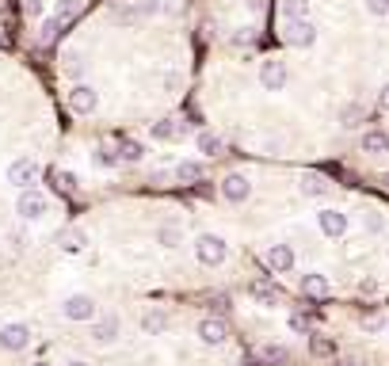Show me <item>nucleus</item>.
<instances>
[{"mask_svg":"<svg viewBox=\"0 0 389 366\" xmlns=\"http://www.w3.org/2000/svg\"><path fill=\"white\" fill-rule=\"evenodd\" d=\"M195 260L207 263V267H222V263L229 260V244L218 233H199L195 236Z\"/></svg>","mask_w":389,"mask_h":366,"instance_id":"obj_1","label":"nucleus"},{"mask_svg":"<svg viewBox=\"0 0 389 366\" xmlns=\"http://www.w3.org/2000/svg\"><path fill=\"white\" fill-rule=\"evenodd\" d=\"M286 84H290L286 61H279V57H267V61H260V88H264V92H282Z\"/></svg>","mask_w":389,"mask_h":366,"instance_id":"obj_2","label":"nucleus"},{"mask_svg":"<svg viewBox=\"0 0 389 366\" xmlns=\"http://www.w3.org/2000/svg\"><path fill=\"white\" fill-rule=\"evenodd\" d=\"M282 39H286L294 50H309L317 42V23H313V19H286Z\"/></svg>","mask_w":389,"mask_h":366,"instance_id":"obj_3","label":"nucleus"},{"mask_svg":"<svg viewBox=\"0 0 389 366\" xmlns=\"http://www.w3.org/2000/svg\"><path fill=\"white\" fill-rule=\"evenodd\" d=\"M8 183L19 191H31L34 183H39V164L31 161V156H19V161L8 164Z\"/></svg>","mask_w":389,"mask_h":366,"instance_id":"obj_4","label":"nucleus"},{"mask_svg":"<svg viewBox=\"0 0 389 366\" xmlns=\"http://www.w3.org/2000/svg\"><path fill=\"white\" fill-rule=\"evenodd\" d=\"M96 107H100V92L92 84H73L69 88V111L73 114H96Z\"/></svg>","mask_w":389,"mask_h":366,"instance_id":"obj_5","label":"nucleus"},{"mask_svg":"<svg viewBox=\"0 0 389 366\" xmlns=\"http://www.w3.org/2000/svg\"><path fill=\"white\" fill-rule=\"evenodd\" d=\"M61 313H65L69 321H92L96 317V298H92V294H69L65 301H61Z\"/></svg>","mask_w":389,"mask_h":366,"instance_id":"obj_6","label":"nucleus"},{"mask_svg":"<svg viewBox=\"0 0 389 366\" xmlns=\"http://www.w3.org/2000/svg\"><path fill=\"white\" fill-rule=\"evenodd\" d=\"M249 195H252V183H249L244 172H229V176L222 179V199L225 203H249Z\"/></svg>","mask_w":389,"mask_h":366,"instance_id":"obj_7","label":"nucleus"},{"mask_svg":"<svg viewBox=\"0 0 389 366\" xmlns=\"http://www.w3.org/2000/svg\"><path fill=\"white\" fill-rule=\"evenodd\" d=\"M46 195H42V191H19V199H16V214L19 218H27V221H34V218H42V214H46Z\"/></svg>","mask_w":389,"mask_h":366,"instance_id":"obj_8","label":"nucleus"},{"mask_svg":"<svg viewBox=\"0 0 389 366\" xmlns=\"http://www.w3.org/2000/svg\"><path fill=\"white\" fill-rule=\"evenodd\" d=\"M54 244H58L61 252L76 256V252H84V248H88V233H84V229H76V225H65L58 236H54Z\"/></svg>","mask_w":389,"mask_h":366,"instance_id":"obj_9","label":"nucleus"},{"mask_svg":"<svg viewBox=\"0 0 389 366\" xmlns=\"http://www.w3.org/2000/svg\"><path fill=\"white\" fill-rule=\"evenodd\" d=\"M317 225H321L324 236H344L348 233V214H339V210H317Z\"/></svg>","mask_w":389,"mask_h":366,"instance_id":"obj_10","label":"nucleus"},{"mask_svg":"<svg viewBox=\"0 0 389 366\" xmlns=\"http://www.w3.org/2000/svg\"><path fill=\"white\" fill-rule=\"evenodd\" d=\"M118 328H123V321H118L115 313H107V317L96 321V328H92V340L100 343V347H111V343L118 340Z\"/></svg>","mask_w":389,"mask_h":366,"instance_id":"obj_11","label":"nucleus"},{"mask_svg":"<svg viewBox=\"0 0 389 366\" xmlns=\"http://www.w3.org/2000/svg\"><path fill=\"white\" fill-rule=\"evenodd\" d=\"M31 343V328L27 325H4L0 328V347L4 351H23Z\"/></svg>","mask_w":389,"mask_h":366,"instance_id":"obj_12","label":"nucleus"},{"mask_svg":"<svg viewBox=\"0 0 389 366\" xmlns=\"http://www.w3.org/2000/svg\"><path fill=\"white\" fill-rule=\"evenodd\" d=\"M267 267L279 271V275L294 271V248H290V244H271V248H267Z\"/></svg>","mask_w":389,"mask_h":366,"instance_id":"obj_13","label":"nucleus"},{"mask_svg":"<svg viewBox=\"0 0 389 366\" xmlns=\"http://www.w3.org/2000/svg\"><path fill=\"white\" fill-rule=\"evenodd\" d=\"M225 336H229V332H225V325H222L218 317H202V321H199V340H202V343L218 347V343H225Z\"/></svg>","mask_w":389,"mask_h":366,"instance_id":"obj_14","label":"nucleus"},{"mask_svg":"<svg viewBox=\"0 0 389 366\" xmlns=\"http://www.w3.org/2000/svg\"><path fill=\"white\" fill-rule=\"evenodd\" d=\"M302 294H309V298H324V294H328V278H324L321 271H306V275H302Z\"/></svg>","mask_w":389,"mask_h":366,"instance_id":"obj_15","label":"nucleus"},{"mask_svg":"<svg viewBox=\"0 0 389 366\" xmlns=\"http://www.w3.org/2000/svg\"><path fill=\"white\" fill-rule=\"evenodd\" d=\"M195 149H199L202 156H218L222 153V138H218L214 130H199L195 134Z\"/></svg>","mask_w":389,"mask_h":366,"instance_id":"obj_16","label":"nucleus"},{"mask_svg":"<svg viewBox=\"0 0 389 366\" xmlns=\"http://www.w3.org/2000/svg\"><path fill=\"white\" fill-rule=\"evenodd\" d=\"M363 153H374V156L389 153V134H381V130H366V134H363Z\"/></svg>","mask_w":389,"mask_h":366,"instance_id":"obj_17","label":"nucleus"},{"mask_svg":"<svg viewBox=\"0 0 389 366\" xmlns=\"http://www.w3.org/2000/svg\"><path fill=\"white\" fill-rule=\"evenodd\" d=\"M363 119H366V111L359 103H344L339 107V126L344 130H355V126H363Z\"/></svg>","mask_w":389,"mask_h":366,"instance_id":"obj_18","label":"nucleus"},{"mask_svg":"<svg viewBox=\"0 0 389 366\" xmlns=\"http://www.w3.org/2000/svg\"><path fill=\"white\" fill-rule=\"evenodd\" d=\"M92 161L100 164V168H118V164H123V153H118V145H96Z\"/></svg>","mask_w":389,"mask_h":366,"instance_id":"obj_19","label":"nucleus"},{"mask_svg":"<svg viewBox=\"0 0 389 366\" xmlns=\"http://www.w3.org/2000/svg\"><path fill=\"white\" fill-rule=\"evenodd\" d=\"M252 298H256L260 305H279V301H282V290H279L275 283H256V286H252Z\"/></svg>","mask_w":389,"mask_h":366,"instance_id":"obj_20","label":"nucleus"},{"mask_svg":"<svg viewBox=\"0 0 389 366\" xmlns=\"http://www.w3.org/2000/svg\"><path fill=\"white\" fill-rule=\"evenodd\" d=\"M141 328H145L149 336L165 332V328H168V313H160V309H149L145 317H141Z\"/></svg>","mask_w":389,"mask_h":366,"instance_id":"obj_21","label":"nucleus"},{"mask_svg":"<svg viewBox=\"0 0 389 366\" xmlns=\"http://www.w3.org/2000/svg\"><path fill=\"white\" fill-rule=\"evenodd\" d=\"M282 19H309V0H282Z\"/></svg>","mask_w":389,"mask_h":366,"instance_id":"obj_22","label":"nucleus"},{"mask_svg":"<svg viewBox=\"0 0 389 366\" xmlns=\"http://www.w3.org/2000/svg\"><path fill=\"white\" fill-rule=\"evenodd\" d=\"M176 176H180L183 183H195V179H202V164L199 161H180L176 164Z\"/></svg>","mask_w":389,"mask_h":366,"instance_id":"obj_23","label":"nucleus"},{"mask_svg":"<svg viewBox=\"0 0 389 366\" xmlns=\"http://www.w3.org/2000/svg\"><path fill=\"white\" fill-rule=\"evenodd\" d=\"M302 195L321 199V195H328V183H324L321 176H306V179H302Z\"/></svg>","mask_w":389,"mask_h":366,"instance_id":"obj_24","label":"nucleus"},{"mask_svg":"<svg viewBox=\"0 0 389 366\" xmlns=\"http://www.w3.org/2000/svg\"><path fill=\"white\" fill-rule=\"evenodd\" d=\"M118 153H123V164H141L145 145H141V141H123V145H118Z\"/></svg>","mask_w":389,"mask_h":366,"instance_id":"obj_25","label":"nucleus"},{"mask_svg":"<svg viewBox=\"0 0 389 366\" xmlns=\"http://www.w3.org/2000/svg\"><path fill=\"white\" fill-rule=\"evenodd\" d=\"M180 241H183L180 225H165V229H157V244H160V248H176Z\"/></svg>","mask_w":389,"mask_h":366,"instance_id":"obj_26","label":"nucleus"},{"mask_svg":"<svg viewBox=\"0 0 389 366\" xmlns=\"http://www.w3.org/2000/svg\"><path fill=\"white\" fill-rule=\"evenodd\" d=\"M76 12H81V0H58V4H54V16H58L61 23H69Z\"/></svg>","mask_w":389,"mask_h":366,"instance_id":"obj_27","label":"nucleus"},{"mask_svg":"<svg viewBox=\"0 0 389 366\" xmlns=\"http://www.w3.org/2000/svg\"><path fill=\"white\" fill-rule=\"evenodd\" d=\"M61 27H65V23H61V19L58 16H46V19H42V42H54V39H58V34H61Z\"/></svg>","mask_w":389,"mask_h":366,"instance_id":"obj_28","label":"nucleus"},{"mask_svg":"<svg viewBox=\"0 0 389 366\" xmlns=\"http://www.w3.org/2000/svg\"><path fill=\"white\" fill-rule=\"evenodd\" d=\"M153 138L157 141H176L180 138V126H176V122H157V126H153Z\"/></svg>","mask_w":389,"mask_h":366,"instance_id":"obj_29","label":"nucleus"},{"mask_svg":"<svg viewBox=\"0 0 389 366\" xmlns=\"http://www.w3.org/2000/svg\"><path fill=\"white\" fill-rule=\"evenodd\" d=\"M363 4H366V12H370V16H378V19L389 16V0H363Z\"/></svg>","mask_w":389,"mask_h":366,"instance_id":"obj_30","label":"nucleus"},{"mask_svg":"<svg viewBox=\"0 0 389 366\" xmlns=\"http://www.w3.org/2000/svg\"><path fill=\"white\" fill-rule=\"evenodd\" d=\"M54 179H58L61 191H76V176L73 172H54Z\"/></svg>","mask_w":389,"mask_h":366,"instance_id":"obj_31","label":"nucleus"},{"mask_svg":"<svg viewBox=\"0 0 389 366\" xmlns=\"http://www.w3.org/2000/svg\"><path fill=\"white\" fill-rule=\"evenodd\" d=\"M65 69H69V77H81V73H84V61H81L76 54H69V57H65Z\"/></svg>","mask_w":389,"mask_h":366,"instance_id":"obj_32","label":"nucleus"},{"mask_svg":"<svg viewBox=\"0 0 389 366\" xmlns=\"http://www.w3.org/2000/svg\"><path fill=\"white\" fill-rule=\"evenodd\" d=\"M264 358L267 363H282V358H286V347H264Z\"/></svg>","mask_w":389,"mask_h":366,"instance_id":"obj_33","label":"nucleus"},{"mask_svg":"<svg viewBox=\"0 0 389 366\" xmlns=\"http://www.w3.org/2000/svg\"><path fill=\"white\" fill-rule=\"evenodd\" d=\"M290 328H294V332H306V317H302V313H294V317H290Z\"/></svg>","mask_w":389,"mask_h":366,"instance_id":"obj_34","label":"nucleus"},{"mask_svg":"<svg viewBox=\"0 0 389 366\" xmlns=\"http://www.w3.org/2000/svg\"><path fill=\"white\" fill-rule=\"evenodd\" d=\"M366 229H370V233H381V218L378 214H366Z\"/></svg>","mask_w":389,"mask_h":366,"instance_id":"obj_35","label":"nucleus"},{"mask_svg":"<svg viewBox=\"0 0 389 366\" xmlns=\"http://www.w3.org/2000/svg\"><path fill=\"white\" fill-rule=\"evenodd\" d=\"M313 351L317 355H332V343L328 340H313Z\"/></svg>","mask_w":389,"mask_h":366,"instance_id":"obj_36","label":"nucleus"},{"mask_svg":"<svg viewBox=\"0 0 389 366\" xmlns=\"http://www.w3.org/2000/svg\"><path fill=\"white\" fill-rule=\"evenodd\" d=\"M378 107H381V111H389V84H381V92H378Z\"/></svg>","mask_w":389,"mask_h":366,"instance_id":"obj_37","label":"nucleus"},{"mask_svg":"<svg viewBox=\"0 0 389 366\" xmlns=\"http://www.w3.org/2000/svg\"><path fill=\"white\" fill-rule=\"evenodd\" d=\"M359 290H363V294H374V290H378V283H374V278H363V286H359Z\"/></svg>","mask_w":389,"mask_h":366,"instance_id":"obj_38","label":"nucleus"},{"mask_svg":"<svg viewBox=\"0 0 389 366\" xmlns=\"http://www.w3.org/2000/svg\"><path fill=\"white\" fill-rule=\"evenodd\" d=\"M336 366H359V363H351V358H339V363Z\"/></svg>","mask_w":389,"mask_h":366,"instance_id":"obj_39","label":"nucleus"},{"mask_svg":"<svg viewBox=\"0 0 389 366\" xmlns=\"http://www.w3.org/2000/svg\"><path fill=\"white\" fill-rule=\"evenodd\" d=\"M381 183H386V187H389V172H386V176H381Z\"/></svg>","mask_w":389,"mask_h":366,"instance_id":"obj_40","label":"nucleus"},{"mask_svg":"<svg viewBox=\"0 0 389 366\" xmlns=\"http://www.w3.org/2000/svg\"><path fill=\"white\" fill-rule=\"evenodd\" d=\"M69 366H88V363H69Z\"/></svg>","mask_w":389,"mask_h":366,"instance_id":"obj_41","label":"nucleus"},{"mask_svg":"<svg viewBox=\"0 0 389 366\" xmlns=\"http://www.w3.org/2000/svg\"><path fill=\"white\" fill-rule=\"evenodd\" d=\"M34 366H50V363H34Z\"/></svg>","mask_w":389,"mask_h":366,"instance_id":"obj_42","label":"nucleus"}]
</instances>
